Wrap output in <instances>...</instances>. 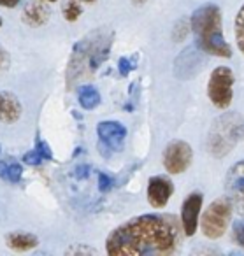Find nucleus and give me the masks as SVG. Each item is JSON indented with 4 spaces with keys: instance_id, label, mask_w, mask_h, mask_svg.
Returning a JSON list of instances; mask_svg holds the SVG:
<instances>
[{
    "instance_id": "1",
    "label": "nucleus",
    "mask_w": 244,
    "mask_h": 256,
    "mask_svg": "<svg viewBox=\"0 0 244 256\" xmlns=\"http://www.w3.org/2000/svg\"><path fill=\"white\" fill-rule=\"evenodd\" d=\"M176 248V224L158 214H144L120 224L106 240V251L111 256H167Z\"/></svg>"
},
{
    "instance_id": "2",
    "label": "nucleus",
    "mask_w": 244,
    "mask_h": 256,
    "mask_svg": "<svg viewBox=\"0 0 244 256\" xmlns=\"http://www.w3.org/2000/svg\"><path fill=\"white\" fill-rule=\"evenodd\" d=\"M191 28H193L197 46L202 51L221 58L232 56V50L223 39L221 12L216 6L205 4L197 9L191 16Z\"/></svg>"
},
{
    "instance_id": "3",
    "label": "nucleus",
    "mask_w": 244,
    "mask_h": 256,
    "mask_svg": "<svg viewBox=\"0 0 244 256\" xmlns=\"http://www.w3.org/2000/svg\"><path fill=\"white\" fill-rule=\"evenodd\" d=\"M244 134V120L235 112L225 114L212 123L207 136V151L216 158H221L239 142Z\"/></svg>"
},
{
    "instance_id": "4",
    "label": "nucleus",
    "mask_w": 244,
    "mask_h": 256,
    "mask_svg": "<svg viewBox=\"0 0 244 256\" xmlns=\"http://www.w3.org/2000/svg\"><path fill=\"white\" fill-rule=\"evenodd\" d=\"M233 204L230 196H219L205 209L200 220L202 234L207 238H219L226 232L228 221L232 218Z\"/></svg>"
},
{
    "instance_id": "5",
    "label": "nucleus",
    "mask_w": 244,
    "mask_h": 256,
    "mask_svg": "<svg viewBox=\"0 0 244 256\" xmlns=\"http://www.w3.org/2000/svg\"><path fill=\"white\" fill-rule=\"evenodd\" d=\"M233 74L228 67H216L209 78L207 95L218 109H226L233 96Z\"/></svg>"
},
{
    "instance_id": "6",
    "label": "nucleus",
    "mask_w": 244,
    "mask_h": 256,
    "mask_svg": "<svg viewBox=\"0 0 244 256\" xmlns=\"http://www.w3.org/2000/svg\"><path fill=\"white\" fill-rule=\"evenodd\" d=\"M191 164V148L184 140H172L163 151V167L169 174H181Z\"/></svg>"
},
{
    "instance_id": "7",
    "label": "nucleus",
    "mask_w": 244,
    "mask_h": 256,
    "mask_svg": "<svg viewBox=\"0 0 244 256\" xmlns=\"http://www.w3.org/2000/svg\"><path fill=\"white\" fill-rule=\"evenodd\" d=\"M225 188L233 204V210L244 218V162H237L228 170Z\"/></svg>"
},
{
    "instance_id": "8",
    "label": "nucleus",
    "mask_w": 244,
    "mask_h": 256,
    "mask_svg": "<svg viewBox=\"0 0 244 256\" xmlns=\"http://www.w3.org/2000/svg\"><path fill=\"white\" fill-rule=\"evenodd\" d=\"M97 134L102 146L111 151H121L127 137V128L118 121H102L97 124Z\"/></svg>"
},
{
    "instance_id": "9",
    "label": "nucleus",
    "mask_w": 244,
    "mask_h": 256,
    "mask_svg": "<svg viewBox=\"0 0 244 256\" xmlns=\"http://www.w3.org/2000/svg\"><path fill=\"white\" fill-rule=\"evenodd\" d=\"M202 209V193H191L181 206V223H183L184 235H195L198 226V214Z\"/></svg>"
},
{
    "instance_id": "10",
    "label": "nucleus",
    "mask_w": 244,
    "mask_h": 256,
    "mask_svg": "<svg viewBox=\"0 0 244 256\" xmlns=\"http://www.w3.org/2000/svg\"><path fill=\"white\" fill-rule=\"evenodd\" d=\"M174 193V184L163 176H155L148 182V200L155 209H162L167 206Z\"/></svg>"
},
{
    "instance_id": "11",
    "label": "nucleus",
    "mask_w": 244,
    "mask_h": 256,
    "mask_svg": "<svg viewBox=\"0 0 244 256\" xmlns=\"http://www.w3.org/2000/svg\"><path fill=\"white\" fill-rule=\"evenodd\" d=\"M22 116V104L13 93H2L0 102V120L4 123H15Z\"/></svg>"
},
{
    "instance_id": "12",
    "label": "nucleus",
    "mask_w": 244,
    "mask_h": 256,
    "mask_svg": "<svg viewBox=\"0 0 244 256\" xmlns=\"http://www.w3.org/2000/svg\"><path fill=\"white\" fill-rule=\"evenodd\" d=\"M6 242L11 249L15 251H30V249L37 248L39 238L32 234H25V232H13V234L6 235Z\"/></svg>"
},
{
    "instance_id": "13",
    "label": "nucleus",
    "mask_w": 244,
    "mask_h": 256,
    "mask_svg": "<svg viewBox=\"0 0 244 256\" xmlns=\"http://www.w3.org/2000/svg\"><path fill=\"white\" fill-rule=\"evenodd\" d=\"M48 16H50V11H48L46 6L32 4L27 8L25 14H23V20L32 26H41L48 22Z\"/></svg>"
},
{
    "instance_id": "14",
    "label": "nucleus",
    "mask_w": 244,
    "mask_h": 256,
    "mask_svg": "<svg viewBox=\"0 0 244 256\" xmlns=\"http://www.w3.org/2000/svg\"><path fill=\"white\" fill-rule=\"evenodd\" d=\"M78 96H79V106L86 110L95 109L100 104V93L97 92V88H93V86H88V84L81 86Z\"/></svg>"
},
{
    "instance_id": "15",
    "label": "nucleus",
    "mask_w": 244,
    "mask_h": 256,
    "mask_svg": "<svg viewBox=\"0 0 244 256\" xmlns=\"http://www.w3.org/2000/svg\"><path fill=\"white\" fill-rule=\"evenodd\" d=\"M235 40L240 53L244 54V6L237 12V18H235Z\"/></svg>"
},
{
    "instance_id": "16",
    "label": "nucleus",
    "mask_w": 244,
    "mask_h": 256,
    "mask_svg": "<svg viewBox=\"0 0 244 256\" xmlns=\"http://www.w3.org/2000/svg\"><path fill=\"white\" fill-rule=\"evenodd\" d=\"M81 12H83V8L76 2V0H69L64 8V16H65V20H69V22H76V20L81 16Z\"/></svg>"
},
{
    "instance_id": "17",
    "label": "nucleus",
    "mask_w": 244,
    "mask_h": 256,
    "mask_svg": "<svg viewBox=\"0 0 244 256\" xmlns=\"http://www.w3.org/2000/svg\"><path fill=\"white\" fill-rule=\"evenodd\" d=\"M232 238L237 246L244 248V221H235L233 223V228H232Z\"/></svg>"
},
{
    "instance_id": "18",
    "label": "nucleus",
    "mask_w": 244,
    "mask_h": 256,
    "mask_svg": "<svg viewBox=\"0 0 244 256\" xmlns=\"http://www.w3.org/2000/svg\"><path fill=\"white\" fill-rule=\"evenodd\" d=\"M44 160V154L39 151V148H36V150L29 151V153L23 154V162L29 165H41Z\"/></svg>"
},
{
    "instance_id": "19",
    "label": "nucleus",
    "mask_w": 244,
    "mask_h": 256,
    "mask_svg": "<svg viewBox=\"0 0 244 256\" xmlns=\"http://www.w3.org/2000/svg\"><path fill=\"white\" fill-rule=\"evenodd\" d=\"M22 167H20V164H16V162H13V164H9V182H20L22 181Z\"/></svg>"
},
{
    "instance_id": "20",
    "label": "nucleus",
    "mask_w": 244,
    "mask_h": 256,
    "mask_svg": "<svg viewBox=\"0 0 244 256\" xmlns=\"http://www.w3.org/2000/svg\"><path fill=\"white\" fill-rule=\"evenodd\" d=\"M113 188V179L107 174H99V190L100 192H109Z\"/></svg>"
},
{
    "instance_id": "21",
    "label": "nucleus",
    "mask_w": 244,
    "mask_h": 256,
    "mask_svg": "<svg viewBox=\"0 0 244 256\" xmlns=\"http://www.w3.org/2000/svg\"><path fill=\"white\" fill-rule=\"evenodd\" d=\"M37 148H39V151L44 154V160H53V151L48 148V144L44 142V140H37Z\"/></svg>"
},
{
    "instance_id": "22",
    "label": "nucleus",
    "mask_w": 244,
    "mask_h": 256,
    "mask_svg": "<svg viewBox=\"0 0 244 256\" xmlns=\"http://www.w3.org/2000/svg\"><path fill=\"white\" fill-rule=\"evenodd\" d=\"M134 67H135V64L128 60V58H121V60H120V72H121V76H127Z\"/></svg>"
},
{
    "instance_id": "23",
    "label": "nucleus",
    "mask_w": 244,
    "mask_h": 256,
    "mask_svg": "<svg viewBox=\"0 0 244 256\" xmlns=\"http://www.w3.org/2000/svg\"><path fill=\"white\" fill-rule=\"evenodd\" d=\"M0 178L9 181V165L6 162H0Z\"/></svg>"
},
{
    "instance_id": "24",
    "label": "nucleus",
    "mask_w": 244,
    "mask_h": 256,
    "mask_svg": "<svg viewBox=\"0 0 244 256\" xmlns=\"http://www.w3.org/2000/svg\"><path fill=\"white\" fill-rule=\"evenodd\" d=\"M22 0H0V6L2 8H16Z\"/></svg>"
},
{
    "instance_id": "25",
    "label": "nucleus",
    "mask_w": 244,
    "mask_h": 256,
    "mask_svg": "<svg viewBox=\"0 0 244 256\" xmlns=\"http://www.w3.org/2000/svg\"><path fill=\"white\" fill-rule=\"evenodd\" d=\"M86 176H88V167H78V170H76V178L85 179Z\"/></svg>"
},
{
    "instance_id": "26",
    "label": "nucleus",
    "mask_w": 244,
    "mask_h": 256,
    "mask_svg": "<svg viewBox=\"0 0 244 256\" xmlns=\"http://www.w3.org/2000/svg\"><path fill=\"white\" fill-rule=\"evenodd\" d=\"M132 2H134L135 6H142L146 2V0H132Z\"/></svg>"
},
{
    "instance_id": "27",
    "label": "nucleus",
    "mask_w": 244,
    "mask_h": 256,
    "mask_svg": "<svg viewBox=\"0 0 244 256\" xmlns=\"http://www.w3.org/2000/svg\"><path fill=\"white\" fill-rule=\"evenodd\" d=\"M44 2H57V0H44Z\"/></svg>"
},
{
    "instance_id": "28",
    "label": "nucleus",
    "mask_w": 244,
    "mask_h": 256,
    "mask_svg": "<svg viewBox=\"0 0 244 256\" xmlns=\"http://www.w3.org/2000/svg\"><path fill=\"white\" fill-rule=\"evenodd\" d=\"M0 102H2V93H0Z\"/></svg>"
},
{
    "instance_id": "29",
    "label": "nucleus",
    "mask_w": 244,
    "mask_h": 256,
    "mask_svg": "<svg viewBox=\"0 0 244 256\" xmlns=\"http://www.w3.org/2000/svg\"><path fill=\"white\" fill-rule=\"evenodd\" d=\"M85 2H93V0H85Z\"/></svg>"
},
{
    "instance_id": "30",
    "label": "nucleus",
    "mask_w": 244,
    "mask_h": 256,
    "mask_svg": "<svg viewBox=\"0 0 244 256\" xmlns=\"http://www.w3.org/2000/svg\"><path fill=\"white\" fill-rule=\"evenodd\" d=\"M0 25H2V20H0Z\"/></svg>"
}]
</instances>
